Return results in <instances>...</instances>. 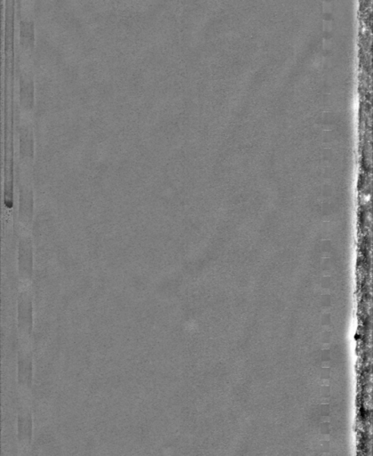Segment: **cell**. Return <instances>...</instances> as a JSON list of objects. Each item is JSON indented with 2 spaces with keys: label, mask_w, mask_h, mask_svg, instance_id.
<instances>
[{
  "label": "cell",
  "mask_w": 373,
  "mask_h": 456,
  "mask_svg": "<svg viewBox=\"0 0 373 456\" xmlns=\"http://www.w3.org/2000/svg\"><path fill=\"white\" fill-rule=\"evenodd\" d=\"M18 441H31L33 434V420L31 411H20L17 415Z\"/></svg>",
  "instance_id": "1"
},
{
  "label": "cell",
  "mask_w": 373,
  "mask_h": 456,
  "mask_svg": "<svg viewBox=\"0 0 373 456\" xmlns=\"http://www.w3.org/2000/svg\"><path fill=\"white\" fill-rule=\"evenodd\" d=\"M19 456H30L31 441H18Z\"/></svg>",
  "instance_id": "2"
}]
</instances>
